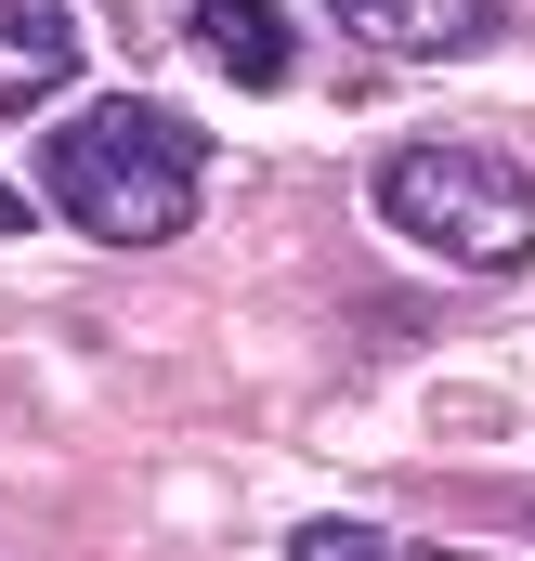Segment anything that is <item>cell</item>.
Instances as JSON below:
<instances>
[{
  "label": "cell",
  "instance_id": "obj_3",
  "mask_svg": "<svg viewBox=\"0 0 535 561\" xmlns=\"http://www.w3.org/2000/svg\"><path fill=\"white\" fill-rule=\"evenodd\" d=\"M79 13L66 0H0V118H39L53 92H79Z\"/></svg>",
  "mask_w": 535,
  "mask_h": 561
},
{
  "label": "cell",
  "instance_id": "obj_1",
  "mask_svg": "<svg viewBox=\"0 0 535 561\" xmlns=\"http://www.w3.org/2000/svg\"><path fill=\"white\" fill-rule=\"evenodd\" d=\"M196 170H209V144L196 118H170V105H79L66 131L39 144V183H53V209L79 222V236H105V249H170L183 222H196Z\"/></svg>",
  "mask_w": 535,
  "mask_h": 561
},
{
  "label": "cell",
  "instance_id": "obj_6",
  "mask_svg": "<svg viewBox=\"0 0 535 561\" xmlns=\"http://www.w3.org/2000/svg\"><path fill=\"white\" fill-rule=\"evenodd\" d=\"M287 561H392V549H379L366 523H300V536H287Z\"/></svg>",
  "mask_w": 535,
  "mask_h": 561
},
{
  "label": "cell",
  "instance_id": "obj_5",
  "mask_svg": "<svg viewBox=\"0 0 535 561\" xmlns=\"http://www.w3.org/2000/svg\"><path fill=\"white\" fill-rule=\"evenodd\" d=\"M183 39H196V53H209L236 92H287V66H300L274 0H183Z\"/></svg>",
  "mask_w": 535,
  "mask_h": 561
},
{
  "label": "cell",
  "instance_id": "obj_8",
  "mask_svg": "<svg viewBox=\"0 0 535 561\" xmlns=\"http://www.w3.org/2000/svg\"><path fill=\"white\" fill-rule=\"evenodd\" d=\"M405 561H497V549H405Z\"/></svg>",
  "mask_w": 535,
  "mask_h": 561
},
{
  "label": "cell",
  "instance_id": "obj_2",
  "mask_svg": "<svg viewBox=\"0 0 535 561\" xmlns=\"http://www.w3.org/2000/svg\"><path fill=\"white\" fill-rule=\"evenodd\" d=\"M379 222L418 236L431 262H457V275H523L535 262V183L497 144H444V131L392 144L379 157Z\"/></svg>",
  "mask_w": 535,
  "mask_h": 561
},
{
  "label": "cell",
  "instance_id": "obj_4",
  "mask_svg": "<svg viewBox=\"0 0 535 561\" xmlns=\"http://www.w3.org/2000/svg\"><path fill=\"white\" fill-rule=\"evenodd\" d=\"M340 13V39H366V53H405V66H431V53H483L510 13L497 0H327Z\"/></svg>",
  "mask_w": 535,
  "mask_h": 561
},
{
  "label": "cell",
  "instance_id": "obj_7",
  "mask_svg": "<svg viewBox=\"0 0 535 561\" xmlns=\"http://www.w3.org/2000/svg\"><path fill=\"white\" fill-rule=\"evenodd\" d=\"M0 236H26V196H13V183H0Z\"/></svg>",
  "mask_w": 535,
  "mask_h": 561
}]
</instances>
